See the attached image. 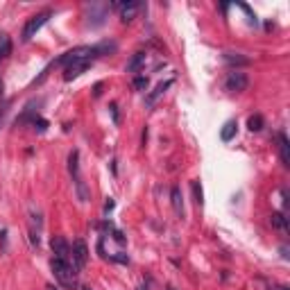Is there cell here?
<instances>
[{"instance_id": "obj_28", "label": "cell", "mask_w": 290, "mask_h": 290, "mask_svg": "<svg viewBox=\"0 0 290 290\" xmlns=\"http://www.w3.org/2000/svg\"><path fill=\"white\" fill-rule=\"evenodd\" d=\"M0 100H3V82H0Z\"/></svg>"}, {"instance_id": "obj_30", "label": "cell", "mask_w": 290, "mask_h": 290, "mask_svg": "<svg viewBox=\"0 0 290 290\" xmlns=\"http://www.w3.org/2000/svg\"><path fill=\"white\" fill-rule=\"evenodd\" d=\"M168 290H175V288H172V286H170V288H168Z\"/></svg>"}, {"instance_id": "obj_16", "label": "cell", "mask_w": 290, "mask_h": 290, "mask_svg": "<svg viewBox=\"0 0 290 290\" xmlns=\"http://www.w3.org/2000/svg\"><path fill=\"white\" fill-rule=\"evenodd\" d=\"M12 55V39L9 34H0V61Z\"/></svg>"}, {"instance_id": "obj_9", "label": "cell", "mask_w": 290, "mask_h": 290, "mask_svg": "<svg viewBox=\"0 0 290 290\" xmlns=\"http://www.w3.org/2000/svg\"><path fill=\"white\" fill-rule=\"evenodd\" d=\"M277 143H279V154H281L283 168H290V141H288V136L283 132H279Z\"/></svg>"}, {"instance_id": "obj_21", "label": "cell", "mask_w": 290, "mask_h": 290, "mask_svg": "<svg viewBox=\"0 0 290 290\" xmlns=\"http://www.w3.org/2000/svg\"><path fill=\"white\" fill-rule=\"evenodd\" d=\"M32 125H34V129H39V132H46L48 129V120L41 118V116H37V118L32 120Z\"/></svg>"}, {"instance_id": "obj_26", "label": "cell", "mask_w": 290, "mask_h": 290, "mask_svg": "<svg viewBox=\"0 0 290 290\" xmlns=\"http://www.w3.org/2000/svg\"><path fill=\"white\" fill-rule=\"evenodd\" d=\"M270 290H290L288 286H274V288H270Z\"/></svg>"}, {"instance_id": "obj_2", "label": "cell", "mask_w": 290, "mask_h": 290, "mask_svg": "<svg viewBox=\"0 0 290 290\" xmlns=\"http://www.w3.org/2000/svg\"><path fill=\"white\" fill-rule=\"evenodd\" d=\"M50 16H52L50 9H43V12L34 14L32 18H27V23L23 25V32H21V39H23V41H30L32 37H37V32L41 30L43 25H46L48 18H50Z\"/></svg>"}, {"instance_id": "obj_18", "label": "cell", "mask_w": 290, "mask_h": 290, "mask_svg": "<svg viewBox=\"0 0 290 290\" xmlns=\"http://www.w3.org/2000/svg\"><path fill=\"white\" fill-rule=\"evenodd\" d=\"M75 188H77V197H80V202H89V197H91V193H89V188H86V184L84 179H75Z\"/></svg>"}, {"instance_id": "obj_29", "label": "cell", "mask_w": 290, "mask_h": 290, "mask_svg": "<svg viewBox=\"0 0 290 290\" xmlns=\"http://www.w3.org/2000/svg\"><path fill=\"white\" fill-rule=\"evenodd\" d=\"M48 290H55V288H52V286H48Z\"/></svg>"}, {"instance_id": "obj_17", "label": "cell", "mask_w": 290, "mask_h": 290, "mask_svg": "<svg viewBox=\"0 0 290 290\" xmlns=\"http://www.w3.org/2000/svg\"><path fill=\"white\" fill-rule=\"evenodd\" d=\"M263 125H265V120H263V116H261V114H254V116H249V118H247L249 132H261Z\"/></svg>"}, {"instance_id": "obj_6", "label": "cell", "mask_w": 290, "mask_h": 290, "mask_svg": "<svg viewBox=\"0 0 290 290\" xmlns=\"http://www.w3.org/2000/svg\"><path fill=\"white\" fill-rule=\"evenodd\" d=\"M116 7L120 9V21H123V23H132L134 18H136L138 9H141V3L127 0V3H120V5H116Z\"/></svg>"}, {"instance_id": "obj_8", "label": "cell", "mask_w": 290, "mask_h": 290, "mask_svg": "<svg viewBox=\"0 0 290 290\" xmlns=\"http://www.w3.org/2000/svg\"><path fill=\"white\" fill-rule=\"evenodd\" d=\"M89 66H91V61H86V59H84V61H70V64L64 68V80H66V82L75 80V77H80L82 72L89 68Z\"/></svg>"}, {"instance_id": "obj_1", "label": "cell", "mask_w": 290, "mask_h": 290, "mask_svg": "<svg viewBox=\"0 0 290 290\" xmlns=\"http://www.w3.org/2000/svg\"><path fill=\"white\" fill-rule=\"evenodd\" d=\"M52 272H55V279L61 283L64 288H72L75 286V277H77V270L70 265V261L64 259H52Z\"/></svg>"}, {"instance_id": "obj_25", "label": "cell", "mask_w": 290, "mask_h": 290, "mask_svg": "<svg viewBox=\"0 0 290 290\" xmlns=\"http://www.w3.org/2000/svg\"><path fill=\"white\" fill-rule=\"evenodd\" d=\"M100 93H102V84H95V98H98Z\"/></svg>"}, {"instance_id": "obj_20", "label": "cell", "mask_w": 290, "mask_h": 290, "mask_svg": "<svg viewBox=\"0 0 290 290\" xmlns=\"http://www.w3.org/2000/svg\"><path fill=\"white\" fill-rule=\"evenodd\" d=\"M148 84H150V80L145 75H136V77H134V89H136V91H145V89H148Z\"/></svg>"}, {"instance_id": "obj_10", "label": "cell", "mask_w": 290, "mask_h": 290, "mask_svg": "<svg viewBox=\"0 0 290 290\" xmlns=\"http://www.w3.org/2000/svg\"><path fill=\"white\" fill-rule=\"evenodd\" d=\"M145 61H148V55H145V52H134L132 59L127 61V72H141Z\"/></svg>"}, {"instance_id": "obj_15", "label": "cell", "mask_w": 290, "mask_h": 290, "mask_svg": "<svg viewBox=\"0 0 290 290\" xmlns=\"http://www.w3.org/2000/svg\"><path fill=\"white\" fill-rule=\"evenodd\" d=\"M270 222H272V227L274 229H279V231L288 229V218H286V213H281V211H277V213L270 215Z\"/></svg>"}, {"instance_id": "obj_13", "label": "cell", "mask_w": 290, "mask_h": 290, "mask_svg": "<svg viewBox=\"0 0 290 290\" xmlns=\"http://www.w3.org/2000/svg\"><path fill=\"white\" fill-rule=\"evenodd\" d=\"M236 132H238V123H236V120H227V123L222 125V129H220V138L225 143H229L231 138L236 136Z\"/></svg>"}, {"instance_id": "obj_22", "label": "cell", "mask_w": 290, "mask_h": 290, "mask_svg": "<svg viewBox=\"0 0 290 290\" xmlns=\"http://www.w3.org/2000/svg\"><path fill=\"white\" fill-rule=\"evenodd\" d=\"M111 116H114V123H118V104H116V102H111Z\"/></svg>"}, {"instance_id": "obj_24", "label": "cell", "mask_w": 290, "mask_h": 290, "mask_svg": "<svg viewBox=\"0 0 290 290\" xmlns=\"http://www.w3.org/2000/svg\"><path fill=\"white\" fill-rule=\"evenodd\" d=\"M111 209H114V200H111V197H109V200L104 202V213H109Z\"/></svg>"}, {"instance_id": "obj_5", "label": "cell", "mask_w": 290, "mask_h": 290, "mask_svg": "<svg viewBox=\"0 0 290 290\" xmlns=\"http://www.w3.org/2000/svg\"><path fill=\"white\" fill-rule=\"evenodd\" d=\"M50 247H52L55 259H64V261L70 259V245H68V240H66L64 236H52Z\"/></svg>"}, {"instance_id": "obj_14", "label": "cell", "mask_w": 290, "mask_h": 290, "mask_svg": "<svg viewBox=\"0 0 290 290\" xmlns=\"http://www.w3.org/2000/svg\"><path fill=\"white\" fill-rule=\"evenodd\" d=\"M68 172L72 175V182L80 179V152L77 150H72L68 154Z\"/></svg>"}, {"instance_id": "obj_11", "label": "cell", "mask_w": 290, "mask_h": 290, "mask_svg": "<svg viewBox=\"0 0 290 290\" xmlns=\"http://www.w3.org/2000/svg\"><path fill=\"white\" fill-rule=\"evenodd\" d=\"M170 202H172V209L175 213L184 218V197H182V188L179 186H172L170 188Z\"/></svg>"}, {"instance_id": "obj_23", "label": "cell", "mask_w": 290, "mask_h": 290, "mask_svg": "<svg viewBox=\"0 0 290 290\" xmlns=\"http://www.w3.org/2000/svg\"><path fill=\"white\" fill-rule=\"evenodd\" d=\"M7 107H9V102H0V123H3L5 114H7Z\"/></svg>"}, {"instance_id": "obj_19", "label": "cell", "mask_w": 290, "mask_h": 290, "mask_svg": "<svg viewBox=\"0 0 290 290\" xmlns=\"http://www.w3.org/2000/svg\"><path fill=\"white\" fill-rule=\"evenodd\" d=\"M191 188H193V200H195V204L202 206V204H204V191H202V184L200 182H193Z\"/></svg>"}, {"instance_id": "obj_4", "label": "cell", "mask_w": 290, "mask_h": 290, "mask_svg": "<svg viewBox=\"0 0 290 290\" xmlns=\"http://www.w3.org/2000/svg\"><path fill=\"white\" fill-rule=\"evenodd\" d=\"M72 263H75V270H82L86 265V261H89V247H86V243L82 238H77L75 243H72Z\"/></svg>"}, {"instance_id": "obj_7", "label": "cell", "mask_w": 290, "mask_h": 290, "mask_svg": "<svg viewBox=\"0 0 290 290\" xmlns=\"http://www.w3.org/2000/svg\"><path fill=\"white\" fill-rule=\"evenodd\" d=\"M170 86H172V80L159 82V84L154 86V91H152V93H148V95H145V107H154V104H157V100L161 98V95L166 93V91L170 89Z\"/></svg>"}, {"instance_id": "obj_27", "label": "cell", "mask_w": 290, "mask_h": 290, "mask_svg": "<svg viewBox=\"0 0 290 290\" xmlns=\"http://www.w3.org/2000/svg\"><path fill=\"white\" fill-rule=\"evenodd\" d=\"M138 290H148V283H143V286H138Z\"/></svg>"}, {"instance_id": "obj_12", "label": "cell", "mask_w": 290, "mask_h": 290, "mask_svg": "<svg viewBox=\"0 0 290 290\" xmlns=\"http://www.w3.org/2000/svg\"><path fill=\"white\" fill-rule=\"evenodd\" d=\"M222 59H225L229 66H247L249 64V57H245L243 52H225Z\"/></svg>"}, {"instance_id": "obj_3", "label": "cell", "mask_w": 290, "mask_h": 290, "mask_svg": "<svg viewBox=\"0 0 290 290\" xmlns=\"http://www.w3.org/2000/svg\"><path fill=\"white\" fill-rule=\"evenodd\" d=\"M247 86H249V77L240 70H231L225 80V89L229 93H243V91H247Z\"/></svg>"}]
</instances>
